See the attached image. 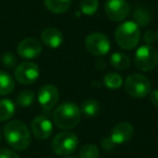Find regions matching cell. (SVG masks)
<instances>
[{"label":"cell","instance_id":"6da1fadb","mask_svg":"<svg viewBox=\"0 0 158 158\" xmlns=\"http://www.w3.org/2000/svg\"><path fill=\"white\" fill-rule=\"evenodd\" d=\"M3 135L8 144L16 151H25L31 144V132L21 120H12L5 126Z\"/></svg>","mask_w":158,"mask_h":158},{"label":"cell","instance_id":"7a4b0ae2","mask_svg":"<svg viewBox=\"0 0 158 158\" xmlns=\"http://www.w3.org/2000/svg\"><path fill=\"white\" fill-rule=\"evenodd\" d=\"M80 107L73 102H66L59 105L52 114V119L55 126L65 130L76 127L80 121Z\"/></svg>","mask_w":158,"mask_h":158},{"label":"cell","instance_id":"3957f363","mask_svg":"<svg viewBox=\"0 0 158 158\" xmlns=\"http://www.w3.org/2000/svg\"><path fill=\"white\" fill-rule=\"evenodd\" d=\"M141 39L140 26L133 21H127L119 25L115 31V40L121 49L132 50Z\"/></svg>","mask_w":158,"mask_h":158},{"label":"cell","instance_id":"277c9868","mask_svg":"<svg viewBox=\"0 0 158 158\" xmlns=\"http://www.w3.org/2000/svg\"><path fill=\"white\" fill-rule=\"evenodd\" d=\"M152 84L149 79L142 74H132L127 77L125 89L130 97L134 99H142L149 94Z\"/></svg>","mask_w":158,"mask_h":158},{"label":"cell","instance_id":"5b68a950","mask_svg":"<svg viewBox=\"0 0 158 158\" xmlns=\"http://www.w3.org/2000/svg\"><path fill=\"white\" fill-rule=\"evenodd\" d=\"M79 141L74 132L63 131L55 135L52 141V151L59 156H68L77 149Z\"/></svg>","mask_w":158,"mask_h":158},{"label":"cell","instance_id":"8992f818","mask_svg":"<svg viewBox=\"0 0 158 158\" xmlns=\"http://www.w3.org/2000/svg\"><path fill=\"white\" fill-rule=\"evenodd\" d=\"M134 64L142 72H152L158 64V53L153 46L143 44L136 50Z\"/></svg>","mask_w":158,"mask_h":158},{"label":"cell","instance_id":"52a82bcc","mask_svg":"<svg viewBox=\"0 0 158 158\" xmlns=\"http://www.w3.org/2000/svg\"><path fill=\"white\" fill-rule=\"evenodd\" d=\"M86 48L91 54L104 56L110 50V41L107 36L102 33H92L86 38Z\"/></svg>","mask_w":158,"mask_h":158},{"label":"cell","instance_id":"ba28073f","mask_svg":"<svg viewBox=\"0 0 158 158\" xmlns=\"http://www.w3.org/2000/svg\"><path fill=\"white\" fill-rule=\"evenodd\" d=\"M40 75L39 66L34 62H23L14 70L15 79L22 85L34 84Z\"/></svg>","mask_w":158,"mask_h":158},{"label":"cell","instance_id":"9c48e42d","mask_svg":"<svg viewBox=\"0 0 158 158\" xmlns=\"http://www.w3.org/2000/svg\"><path fill=\"white\" fill-rule=\"evenodd\" d=\"M105 14L114 22L123 21L130 12V6L126 0H107L104 6Z\"/></svg>","mask_w":158,"mask_h":158},{"label":"cell","instance_id":"30bf717a","mask_svg":"<svg viewBox=\"0 0 158 158\" xmlns=\"http://www.w3.org/2000/svg\"><path fill=\"white\" fill-rule=\"evenodd\" d=\"M60 99L59 90L53 85H44L38 92V102L44 110L49 112L57 104Z\"/></svg>","mask_w":158,"mask_h":158},{"label":"cell","instance_id":"8fae6325","mask_svg":"<svg viewBox=\"0 0 158 158\" xmlns=\"http://www.w3.org/2000/svg\"><path fill=\"white\" fill-rule=\"evenodd\" d=\"M31 132L38 140H47L53 132V123L47 115L37 116L31 121Z\"/></svg>","mask_w":158,"mask_h":158},{"label":"cell","instance_id":"7c38bea8","mask_svg":"<svg viewBox=\"0 0 158 158\" xmlns=\"http://www.w3.org/2000/svg\"><path fill=\"white\" fill-rule=\"evenodd\" d=\"M42 51L40 41L36 38H26L22 40L18 46V53L23 59H35L39 56Z\"/></svg>","mask_w":158,"mask_h":158},{"label":"cell","instance_id":"4fadbf2b","mask_svg":"<svg viewBox=\"0 0 158 158\" xmlns=\"http://www.w3.org/2000/svg\"><path fill=\"white\" fill-rule=\"evenodd\" d=\"M134 129L129 123L127 121H121L118 123L112 130V133H110V138L115 142L116 145L123 144V143H127L128 141L131 140V138L133 136Z\"/></svg>","mask_w":158,"mask_h":158},{"label":"cell","instance_id":"5bb4252c","mask_svg":"<svg viewBox=\"0 0 158 158\" xmlns=\"http://www.w3.org/2000/svg\"><path fill=\"white\" fill-rule=\"evenodd\" d=\"M41 40L44 42V44H46L47 47L52 49H56L63 44L64 38L59 29L53 28V27H49V28H46L42 31Z\"/></svg>","mask_w":158,"mask_h":158},{"label":"cell","instance_id":"9a60e30c","mask_svg":"<svg viewBox=\"0 0 158 158\" xmlns=\"http://www.w3.org/2000/svg\"><path fill=\"white\" fill-rule=\"evenodd\" d=\"M44 6L50 12L55 14H62L69 9L72 0H44Z\"/></svg>","mask_w":158,"mask_h":158},{"label":"cell","instance_id":"2e32d148","mask_svg":"<svg viewBox=\"0 0 158 158\" xmlns=\"http://www.w3.org/2000/svg\"><path fill=\"white\" fill-rule=\"evenodd\" d=\"M110 62L112 64L113 67H115L118 70H125L127 68H129L130 66V57L127 54L123 52H115L110 55Z\"/></svg>","mask_w":158,"mask_h":158},{"label":"cell","instance_id":"e0dca14e","mask_svg":"<svg viewBox=\"0 0 158 158\" xmlns=\"http://www.w3.org/2000/svg\"><path fill=\"white\" fill-rule=\"evenodd\" d=\"M14 87H15V84L11 75L8 74L7 72L0 70V94H10L14 90Z\"/></svg>","mask_w":158,"mask_h":158},{"label":"cell","instance_id":"ac0fdd59","mask_svg":"<svg viewBox=\"0 0 158 158\" xmlns=\"http://www.w3.org/2000/svg\"><path fill=\"white\" fill-rule=\"evenodd\" d=\"M80 112L87 117H95L100 113V103L93 99H87L81 103Z\"/></svg>","mask_w":158,"mask_h":158},{"label":"cell","instance_id":"d6986e66","mask_svg":"<svg viewBox=\"0 0 158 158\" xmlns=\"http://www.w3.org/2000/svg\"><path fill=\"white\" fill-rule=\"evenodd\" d=\"M15 113V105L11 100H0V121L10 119Z\"/></svg>","mask_w":158,"mask_h":158},{"label":"cell","instance_id":"ffe728a7","mask_svg":"<svg viewBox=\"0 0 158 158\" xmlns=\"http://www.w3.org/2000/svg\"><path fill=\"white\" fill-rule=\"evenodd\" d=\"M123 84V77L117 73H108L104 76V85L110 90L119 89Z\"/></svg>","mask_w":158,"mask_h":158},{"label":"cell","instance_id":"44dd1931","mask_svg":"<svg viewBox=\"0 0 158 158\" xmlns=\"http://www.w3.org/2000/svg\"><path fill=\"white\" fill-rule=\"evenodd\" d=\"M35 100V94L31 90H23L16 97V103L22 107H29Z\"/></svg>","mask_w":158,"mask_h":158},{"label":"cell","instance_id":"7402d4cb","mask_svg":"<svg viewBox=\"0 0 158 158\" xmlns=\"http://www.w3.org/2000/svg\"><path fill=\"white\" fill-rule=\"evenodd\" d=\"M99 148L94 144H85L79 151V158H99Z\"/></svg>","mask_w":158,"mask_h":158},{"label":"cell","instance_id":"603a6c76","mask_svg":"<svg viewBox=\"0 0 158 158\" xmlns=\"http://www.w3.org/2000/svg\"><path fill=\"white\" fill-rule=\"evenodd\" d=\"M99 8V0H80V11L86 15H92Z\"/></svg>","mask_w":158,"mask_h":158},{"label":"cell","instance_id":"cb8c5ba5","mask_svg":"<svg viewBox=\"0 0 158 158\" xmlns=\"http://www.w3.org/2000/svg\"><path fill=\"white\" fill-rule=\"evenodd\" d=\"M134 19H135V21H133V22H135L138 25H143V26L147 25L151 21V16H149L148 12L143 9H136V11L134 12Z\"/></svg>","mask_w":158,"mask_h":158},{"label":"cell","instance_id":"d4e9b609","mask_svg":"<svg viewBox=\"0 0 158 158\" xmlns=\"http://www.w3.org/2000/svg\"><path fill=\"white\" fill-rule=\"evenodd\" d=\"M1 62H2V64L6 66V67L11 68L16 65V62L18 61H16V57L14 56L13 53L6 52V53H3L2 56H1Z\"/></svg>","mask_w":158,"mask_h":158},{"label":"cell","instance_id":"484cf974","mask_svg":"<svg viewBox=\"0 0 158 158\" xmlns=\"http://www.w3.org/2000/svg\"><path fill=\"white\" fill-rule=\"evenodd\" d=\"M101 145L105 151H112V149L116 146V144H115V142L112 140L110 136H105V138L102 140Z\"/></svg>","mask_w":158,"mask_h":158},{"label":"cell","instance_id":"4316f807","mask_svg":"<svg viewBox=\"0 0 158 158\" xmlns=\"http://www.w3.org/2000/svg\"><path fill=\"white\" fill-rule=\"evenodd\" d=\"M143 40H144L145 44L152 46V44L156 41V34H154V31H146V33L144 34V36H143Z\"/></svg>","mask_w":158,"mask_h":158},{"label":"cell","instance_id":"83f0119b","mask_svg":"<svg viewBox=\"0 0 158 158\" xmlns=\"http://www.w3.org/2000/svg\"><path fill=\"white\" fill-rule=\"evenodd\" d=\"M0 158H20L19 155L15 152L11 151V149L2 148L0 149Z\"/></svg>","mask_w":158,"mask_h":158},{"label":"cell","instance_id":"f1b7e54d","mask_svg":"<svg viewBox=\"0 0 158 158\" xmlns=\"http://www.w3.org/2000/svg\"><path fill=\"white\" fill-rule=\"evenodd\" d=\"M149 101L152 104L155 106H158V90H154L151 92V97H149Z\"/></svg>","mask_w":158,"mask_h":158},{"label":"cell","instance_id":"f546056e","mask_svg":"<svg viewBox=\"0 0 158 158\" xmlns=\"http://www.w3.org/2000/svg\"><path fill=\"white\" fill-rule=\"evenodd\" d=\"M156 40L158 41V29H157V33H156Z\"/></svg>","mask_w":158,"mask_h":158},{"label":"cell","instance_id":"4dcf8cb0","mask_svg":"<svg viewBox=\"0 0 158 158\" xmlns=\"http://www.w3.org/2000/svg\"><path fill=\"white\" fill-rule=\"evenodd\" d=\"M0 141H1V132H0Z\"/></svg>","mask_w":158,"mask_h":158},{"label":"cell","instance_id":"1f68e13d","mask_svg":"<svg viewBox=\"0 0 158 158\" xmlns=\"http://www.w3.org/2000/svg\"><path fill=\"white\" fill-rule=\"evenodd\" d=\"M67 158H75V157H67Z\"/></svg>","mask_w":158,"mask_h":158}]
</instances>
